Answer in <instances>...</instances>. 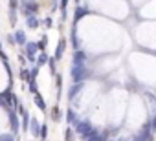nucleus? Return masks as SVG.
Instances as JSON below:
<instances>
[{
  "label": "nucleus",
  "instance_id": "nucleus-7",
  "mask_svg": "<svg viewBox=\"0 0 156 141\" xmlns=\"http://www.w3.org/2000/svg\"><path fill=\"white\" fill-rule=\"evenodd\" d=\"M33 101H35V105H37V106L46 114V110H48V108H46V101L42 99V95H41V94H35V95H33Z\"/></svg>",
  "mask_w": 156,
  "mask_h": 141
},
{
  "label": "nucleus",
  "instance_id": "nucleus-9",
  "mask_svg": "<svg viewBox=\"0 0 156 141\" xmlns=\"http://www.w3.org/2000/svg\"><path fill=\"white\" fill-rule=\"evenodd\" d=\"M64 48H66V40H61L57 44V50H55V60H59L62 55H64Z\"/></svg>",
  "mask_w": 156,
  "mask_h": 141
},
{
  "label": "nucleus",
  "instance_id": "nucleus-16",
  "mask_svg": "<svg viewBox=\"0 0 156 141\" xmlns=\"http://www.w3.org/2000/svg\"><path fill=\"white\" fill-rule=\"evenodd\" d=\"M147 125H149V128H151V134H154V132H156V114H154L152 119H149Z\"/></svg>",
  "mask_w": 156,
  "mask_h": 141
},
{
  "label": "nucleus",
  "instance_id": "nucleus-13",
  "mask_svg": "<svg viewBox=\"0 0 156 141\" xmlns=\"http://www.w3.org/2000/svg\"><path fill=\"white\" fill-rule=\"evenodd\" d=\"M48 60H50V59H48L46 51H41V53H39V59H37V66L41 68V66H42V64H46Z\"/></svg>",
  "mask_w": 156,
  "mask_h": 141
},
{
  "label": "nucleus",
  "instance_id": "nucleus-2",
  "mask_svg": "<svg viewBox=\"0 0 156 141\" xmlns=\"http://www.w3.org/2000/svg\"><path fill=\"white\" fill-rule=\"evenodd\" d=\"M88 75V70L85 64H73L72 68V81L73 83H83Z\"/></svg>",
  "mask_w": 156,
  "mask_h": 141
},
{
  "label": "nucleus",
  "instance_id": "nucleus-6",
  "mask_svg": "<svg viewBox=\"0 0 156 141\" xmlns=\"http://www.w3.org/2000/svg\"><path fill=\"white\" fill-rule=\"evenodd\" d=\"M81 86H83V83H73V84L70 86V90H68V99H70V101L75 99V95L79 94V90H81Z\"/></svg>",
  "mask_w": 156,
  "mask_h": 141
},
{
  "label": "nucleus",
  "instance_id": "nucleus-20",
  "mask_svg": "<svg viewBox=\"0 0 156 141\" xmlns=\"http://www.w3.org/2000/svg\"><path fill=\"white\" fill-rule=\"evenodd\" d=\"M66 4H68V0H61V11H62V17L66 15Z\"/></svg>",
  "mask_w": 156,
  "mask_h": 141
},
{
  "label": "nucleus",
  "instance_id": "nucleus-14",
  "mask_svg": "<svg viewBox=\"0 0 156 141\" xmlns=\"http://www.w3.org/2000/svg\"><path fill=\"white\" fill-rule=\"evenodd\" d=\"M51 119H53V121H61V119H62V114H61L59 106H53V110H51Z\"/></svg>",
  "mask_w": 156,
  "mask_h": 141
},
{
  "label": "nucleus",
  "instance_id": "nucleus-12",
  "mask_svg": "<svg viewBox=\"0 0 156 141\" xmlns=\"http://www.w3.org/2000/svg\"><path fill=\"white\" fill-rule=\"evenodd\" d=\"M64 141H75V132H73L72 126H68L64 130Z\"/></svg>",
  "mask_w": 156,
  "mask_h": 141
},
{
  "label": "nucleus",
  "instance_id": "nucleus-21",
  "mask_svg": "<svg viewBox=\"0 0 156 141\" xmlns=\"http://www.w3.org/2000/svg\"><path fill=\"white\" fill-rule=\"evenodd\" d=\"M44 46H46V39H42V40H39V42H37V50H41V51H42V50H44Z\"/></svg>",
  "mask_w": 156,
  "mask_h": 141
},
{
  "label": "nucleus",
  "instance_id": "nucleus-11",
  "mask_svg": "<svg viewBox=\"0 0 156 141\" xmlns=\"http://www.w3.org/2000/svg\"><path fill=\"white\" fill-rule=\"evenodd\" d=\"M26 26H28L30 29H37V28L41 26V22L37 20V17H33V15H31V17H28V20H26Z\"/></svg>",
  "mask_w": 156,
  "mask_h": 141
},
{
  "label": "nucleus",
  "instance_id": "nucleus-4",
  "mask_svg": "<svg viewBox=\"0 0 156 141\" xmlns=\"http://www.w3.org/2000/svg\"><path fill=\"white\" fill-rule=\"evenodd\" d=\"M28 130L31 132V136L33 137H39V134H41V123L37 121V117H30V126H28Z\"/></svg>",
  "mask_w": 156,
  "mask_h": 141
},
{
  "label": "nucleus",
  "instance_id": "nucleus-5",
  "mask_svg": "<svg viewBox=\"0 0 156 141\" xmlns=\"http://www.w3.org/2000/svg\"><path fill=\"white\" fill-rule=\"evenodd\" d=\"M24 46H26V57H28V60L33 62L35 60V53H37V44L35 42H26Z\"/></svg>",
  "mask_w": 156,
  "mask_h": 141
},
{
  "label": "nucleus",
  "instance_id": "nucleus-22",
  "mask_svg": "<svg viewBox=\"0 0 156 141\" xmlns=\"http://www.w3.org/2000/svg\"><path fill=\"white\" fill-rule=\"evenodd\" d=\"M9 6H11V11H15V9H17V0H11Z\"/></svg>",
  "mask_w": 156,
  "mask_h": 141
},
{
  "label": "nucleus",
  "instance_id": "nucleus-18",
  "mask_svg": "<svg viewBox=\"0 0 156 141\" xmlns=\"http://www.w3.org/2000/svg\"><path fill=\"white\" fill-rule=\"evenodd\" d=\"M46 136H48V126H46V125H41V134H39V137L46 139Z\"/></svg>",
  "mask_w": 156,
  "mask_h": 141
},
{
  "label": "nucleus",
  "instance_id": "nucleus-3",
  "mask_svg": "<svg viewBox=\"0 0 156 141\" xmlns=\"http://www.w3.org/2000/svg\"><path fill=\"white\" fill-rule=\"evenodd\" d=\"M9 126H11V134H17L20 130V119L13 110H9Z\"/></svg>",
  "mask_w": 156,
  "mask_h": 141
},
{
  "label": "nucleus",
  "instance_id": "nucleus-15",
  "mask_svg": "<svg viewBox=\"0 0 156 141\" xmlns=\"http://www.w3.org/2000/svg\"><path fill=\"white\" fill-rule=\"evenodd\" d=\"M66 119H68V123H70V126H73V123L77 121V119H75V112H73L72 108H68V112H66Z\"/></svg>",
  "mask_w": 156,
  "mask_h": 141
},
{
  "label": "nucleus",
  "instance_id": "nucleus-10",
  "mask_svg": "<svg viewBox=\"0 0 156 141\" xmlns=\"http://www.w3.org/2000/svg\"><path fill=\"white\" fill-rule=\"evenodd\" d=\"M85 53L81 51V50H77L75 53H73V64H85Z\"/></svg>",
  "mask_w": 156,
  "mask_h": 141
},
{
  "label": "nucleus",
  "instance_id": "nucleus-23",
  "mask_svg": "<svg viewBox=\"0 0 156 141\" xmlns=\"http://www.w3.org/2000/svg\"><path fill=\"white\" fill-rule=\"evenodd\" d=\"M42 24H44L46 28H50V26H51V19H46V20H42Z\"/></svg>",
  "mask_w": 156,
  "mask_h": 141
},
{
  "label": "nucleus",
  "instance_id": "nucleus-1",
  "mask_svg": "<svg viewBox=\"0 0 156 141\" xmlns=\"http://www.w3.org/2000/svg\"><path fill=\"white\" fill-rule=\"evenodd\" d=\"M72 128H73V132H75V134H79L83 139H87L90 134H94V132H96V128H94L90 123H87V121H75Z\"/></svg>",
  "mask_w": 156,
  "mask_h": 141
},
{
  "label": "nucleus",
  "instance_id": "nucleus-8",
  "mask_svg": "<svg viewBox=\"0 0 156 141\" xmlns=\"http://www.w3.org/2000/svg\"><path fill=\"white\" fill-rule=\"evenodd\" d=\"M13 39H15V42L17 44H20V46H24L28 40H26V35H24V31L22 29H17V33L13 35Z\"/></svg>",
  "mask_w": 156,
  "mask_h": 141
},
{
  "label": "nucleus",
  "instance_id": "nucleus-17",
  "mask_svg": "<svg viewBox=\"0 0 156 141\" xmlns=\"http://www.w3.org/2000/svg\"><path fill=\"white\" fill-rule=\"evenodd\" d=\"M87 13H88L87 8H79V9H77V15H75V20H79V19H81L83 15H87Z\"/></svg>",
  "mask_w": 156,
  "mask_h": 141
},
{
  "label": "nucleus",
  "instance_id": "nucleus-19",
  "mask_svg": "<svg viewBox=\"0 0 156 141\" xmlns=\"http://www.w3.org/2000/svg\"><path fill=\"white\" fill-rule=\"evenodd\" d=\"M20 77H22L26 83H30V72H28V70H22V72H20Z\"/></svg>",
  "mask_w": 156,
  "mask_h": 141
}]
</instances>
